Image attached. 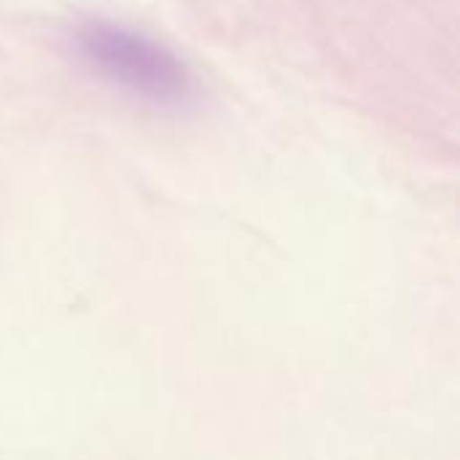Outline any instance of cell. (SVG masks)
<instances>
[{
	"label": "cell",
	"instance_id": "1",
	"mask_svg": "<svg viewBox=\"0 0 460 460\" xmlns=\"http://www.w3.org/2000/svg\"><path fill=\"white\" fill-rule=\"evenodd\" d=\"M84 57L119 84L156 97L175 100L186 92L183 67L156 43L105 24H89L78 35Z\"/></svg>",
	"mask_w": 460,
	"mask_h": 460
}]
</instances>
